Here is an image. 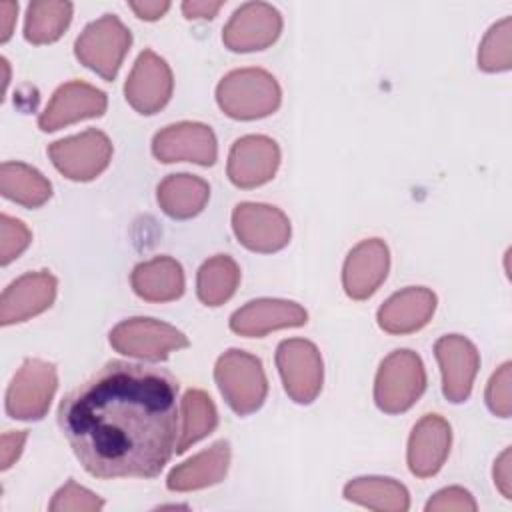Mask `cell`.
<instances>
[{"instance_id": "obj_1", "label": "cell", "mask_w": 512, "mask_h": 512, "mask_svg": "<svg viewBox=\"0 0 512 512\" xmlns=\"http://www.w3.org/2000/svg\"><path fill=\"white\" fill-rule=\"evenodd\" d=\"M178 382L162 368L112 360L64 396L58 424L98 478H154L176 452Z\"/></svg>"}, {"instance_id": "obj_2", "label": "cell", "mask_w": 512, "mask_h": 512, "mask_svg": "<svg viewBox=\"0 0 512 512\" xmlns=\"http://www.w3.org/2000/svg\"><path fill=\"white\" fill-rule=\"evenodd\" d=\"M280 86L262 68H240L226 74L218 88V106L236 120H256L272 114L280 106Z\"/></svg>"}, {"instance_id": "obj_3", "label": "cell", "mask_w": 512, "mask_h": 512, "mask_svg": "<svg viewBox=\"0 0 512 512\" xmlns=\"http://www.w3.org/2000/svg\"><path fill=\"white\" fill-rule=\"evenodd\" d=\"M214 378L228 406L240 416L256 412L266 400L268 382L262 362L244 350L224 352L216 362Z\"/></svg>"}, {"instance_id": "obj_4", "label": "cell", "mask_w": 512, "mask_h": 512, "mask_svg": "<svg viewBox=\"0 0 512 512\" xmlns=\"http://www.w3.org/2000/svg\"><path fill=\"white\" fill-rule=\"evenodd\" d=\"M426 388V370L412 350H394L378 368L374 384L376 406L386 414L406 412Z\"/></svg>"}, {"instance_id": "obj_5", "label": "cell", "mask_w": 512, "mask_h": 512, "mask_svg": "<svg viewBox=\"0 0 512 512\" xmlns=\"http://www.w3.org/2000/svg\"><path fill=\"white\" fill-rule=\"evenodd\" d=\"M130 42V30L114 14H106L84 28L76 40L74 52L84 66L104 80H114Z\"/></svg>"}, {"instance_id": "obj_6", "label": "cell", "mask_w": 512, "mask_h": 512, "mask_svg": "<svg viewBox=\"0 0 512 512\" xmlns=\"http://www.w3.org/2000/svg\"><path fill=\"white\" fill-rule=\"evenodd\" d=\"M110 344L116 352L126 356L164 360L170 352L186 348L188 338L166 322L154 318H130L112 328Z\"/></svg>"}, {"instance_id": "obj_7", "label": "cell", "mask_w": 512, "mask_h": 512, "mask_svg": "<svg viewBox=\"0 0 512 512\" xmlns=\"http://www.w3.org/2000/svg\"><path fill=\"white\" fill-rule=\"evenodd\" d=\"M56 386L54 364L28 358L6 390V412L18 420H40L50 408Z\"/></svg>"}, {"instance_id": "obj_8", "label": "cell", "mask_w": 512, "mask_h": 512, "mask_svg": "<svg viewBox=\"0 0 512 512\" xmlns=\"http://www.w3.org/2000/svg\"><path fill=\"white\" fill-rule=\"evenodd\" d=\"M276 366L284 390L298 404H310L322 388V358L318 348L302 338L282 340L276 348Z\"/></svg>"}, {"instance_id": "obj_9", "label": "cell", "mask_w": 512, "mask_h": 512, "mask_svg": "<svg viewBox=\"0 0 512 512\" xmlns=\"http://www.w3.org/2000/svg\"><path fill=\"white\" fill-rule=\"evenodd\" d=\"M54 166L70 180L86 182L96 178L112 158V144L100 130L62 138L48 146Z\"/></svg>"}, {"instance_id": "obj_10", "label": "cell", "mask_w": 512, "mask_h": 512, "mask_svg": "<svg viewBox=\"0 0 512 512\" xmlns=\"http://www.w3.org/2000/svg\"><path fill=\"white\" fill-rule=\"evenodd\" d=\"M232 228L238 242L252 252H276L290 240V222L286 214L268 204H238L232 212Z\"/></svg>"}, {"instance_id": "obj_11", "label": "cell", "mask_w": 512, "mask_h": 512, "mask_svg": "<svg viewBox=\"0 0 512 512\" xmlns=\"http://www.w3.org/2000/svg\"><path fill=\"white\" fill-rule=\"evenodd\" d=\"M282 30L280 12L266 2L242 4L224 26L222 40L234 52L268 48Z\"/></svg>"}, {"instance_id": "obj_12", "label": "cell", "mask_w": 512, "mask_h": 512, "mask_svg": "<svg viewBox=\"0 0 512 512\" xmlns=\"http://www.w3.org/2000/svg\"><path fill=\"white\" fill-rule=\"evenodd\" d=\"M152 152L160 162H196L210 166L218 148L214 132L200 122H178L160 130L152 140Z\"/></svg>"}, {"instance_id": "obj_13", "label": "cell", "mask_w": 512, "mask_h": 512, "mask_svg": "<svg viewBox=\"0 0 512 512\" xmlns=\"http://www.w3.org/2000/svg\"><path fill=\"white\" fill-rule=\"evenodd\" d=\"M172 84L170 66L152 50H144L134 62L124 94L136 112L154 114L170 100Z\"/></svg>"}, {"instance_id": "obj_14", "label": "cell", "mask_w": 512, "mask_h": 512, "mask_svg": "<svg viewBox=\"0 0 512 512\" xmlns=\"http://www.w3.org/2000/svg\"><path fill=\"white\" fill-rule=\"evenodd\" d=\"M280 164L278 144L260 134L238 138L228 154V178L238 188H256L268 182Z\"/></svg>"}, {"instance_id": "obj_15", "label": "cell", "mask_w": 512, "mask_h": 512, "mask_svg": "<svg viewBox=\"0 0 512 512\" xmlns=\"http://www.w3.org/2000/svg\"><path fill=\"white\" fill-rule=\"evenodd\" d=\"M434 354L442 370V392L450 402H464L470 396L474 376L480 366L476 346L458 334L442 336L434 344Z\"/></svg>"}, {"instance_id": "obj_16", "label": "cell", "mask_w": 512, "mask_h": 512, "mask_svg": "<svg viewBox=\"0 0 512 512\" xmlns=\"http://www.w3.org/2000/svg\"><path fill=\"white\" fill-rule=\"evenodd\" d=\"M390 266L388 246L378 240H362L346 256L342 270V284L350 298L364 300L376 292L384 282Z\"/></svg>"}, {"instance_id": "obj_17", "label": "cell", "mask_w": 512, "mask_h": 512, "mask_svg": "<svg viewBox=\"0 0 512 512\" xmlns=\"http://www.w3.org/2000/svg\"><path fill=\"white\" fill-rule=\"evenodd\" d=\"M106 110V94L86 82H68L60 86L44 112L38 118V126L44 132L58 130L82 118L100 116Z\"/></svg>"}, {"instance_id": "obj_18", "label": "cell", "mask_w": 512, "mask_h": 512, "mask_svg": "<svg viewBox=\"0 0 512 512\" xmlns=\"http://www.w3.org/2000/svg\"><path fill=\"white\" fill-rule=\"evenodd\" d=\"M56 298V278L42 270L30 272L14 280L0 300V322L14 324L24 322L44 312Z\"/></svg>"}, {"instance_id": "obj_19", "label": "cell", "mask_w": 512, "mask_h": 512, "mask_svg": "<svg viewBox=\"0 0 512 512\" xmlns=\"http://www.w3.org/2000/svg\"><path fill=\"white\" fill-rule=\"evenodd\" d=\"M452 442L450 424L438 414H426L408 440V468L418 478L434 476L448 458Z\"/></svg>"}, {"instance_id": "obj_20", "label": "cell", "mask_w": 512, "mask_h": 512, "mask_svg": "<svg viewBox=\"0 0 512 512\" xmlns=\"http://www.w3.org/2000/svg\"><path fill=\"white\" fill-rule=\"evenodd\" d=\"M306 318H308L306 310L296 302L260 298L236 310L230 318V328L240 336L260 338L270 330L302 326L306 324Z\"/></svg>"}, {"instance_id": "obj_21", "label": "cell", "mask_w": 512, "mask_h": 512, "mask_svg": "<svg viewBox=\"0 0 512 512\" xmlns=\"http://www.w3.org/2000/svg\"><path fill=\"white\" fill-rule=\"evenodd\" d=\"M436 308V296L422 286H410L392 294L378 310V324L390 334H410L428 324Z\"/></svg>"}, {"instance_id": "obj_22", "label": "cell", "mask_w": 512, "mask_h": 512, "mask_svg": "<svg viewBox=\"0 0 512 512\" xmlns=\"http://www.w3.org/2000/svg\"><path fill=\"white\" fill-rule=\"evenodd\" d=\"M134 292L148 302H170L184 292L182 266L170 256L140 262L130 276Z\"/></svg>"}, {"instance_id": "obj_23", "label": "cell", "mask_w": 512, "mask_h": 512, "mask_svg": "<svg viewBox=\"0 0 512 512\" xmlns=\"http://www.w3.org/2000/svg\"><path fill=\"white\" fill-rule=\"evenodd\" d=\"M228 464H230L228 442L224 440L214 442L208 450L176 466L168 476V488L176 492H188V490H198V488L216 484L226 476Z\"/></svg>"}, {"instance_id": "obj_24", "label": "cell", "mask_w": 512, "mask_h": 512, "mask_svg": "<svg viewBox=\"0 0 512 512\" xmlns=\"http://www.w3.org/2000/svg\"><path fill=\"white\" fill-rule=\"evenodd\" d=\"M210 186L192 174H170L158 184L160 208L178 220L192 218L206 206Z\"/></svg>"}, {"instance_id": "obj_25", "label": "cell", "mask_w": 512, "mask_h": 512, "mask_svg": "<svg viewBox=\"0 0 512 512\" xmlns=\"http://www.w3.org/2000/svg\"><path fill=\"white\" fill-rule=\"evenodd\" d=\"M0 192L16 204L38 208L50 198L52 186L36 168L22 162H4L0 168Z\"/></svg>"}, {"instance_id": "obj_26", "label": "cell", "mask_w": 512, "mask_h": 512, "mask_svg": "<svg viewBox=\"0 0 512 512\" xmlns=\"http://www.w3.org/2000/svg\"><path fill=\"white\" fill-rule=\"evenodd\" d=\"M344 496L372 510L404 512L410 506L408 490L392 478H356L346 484Z\"/></svg>"}, {"instance_id": "obj_27", "label": "cell", "mask_w": 512, "mask_h": 512, "mask_svg": "<svg viewBox=\"0 0 512 512\" xmlns=\"http://www.w3.org/2000/svg\"><path fill=\"white\" fill-rule=\"evenodd\" d=\"M238 282V264L230 256L218 254L200 266L196 278V292L206 306H220L236 292Z\"/></svg>"}, {"instance_id": "obj_28", "label": "cell", "mask_w": 512, "mask_h": 512, "mask_svg": "<svg viewBox=\"0 0 512 512\" xmlns=\"http://www.w3.org/2000/svg\"><path fill=\"white\" fill-rule=\"evenodd\" d=\"M72 18L70 2L36 0L28 6L24 36L32 44H48L62 36Z\"/></svg>"}, {"instance_id": "obj_29", "label": "cell", "mask_w": 512, "mask_h": 512, "mask_svg": "<svg viewBox=\"0 0 512 512\" xmlns=\"http://www.w3.org/2000/svg\"><path fill=\"white\" fill-rule=\"evenodd\" d=\"M182 420L184 424L176 442V454L186 452L188 446L216 428L218 414L210 396L202 390H188L182 398Z\"/></svg>"}, {"instance_id": "obj_30", "label": "cell", "mask_w": 512, "mask_h": 512, "mask_svg": "<svg viewBox=\"0 0 512 512\" xmlns=\"http://www.w3.org/2000/svg\"><path fill=\"white\" fill-rule=\"evenodd\" d=\"M510 26L512 20L506 16L496 22L484 36L478 50V66L486 72L508 70L512 64V48H510Z\"/></svg>"}, {"instance_id": "obj_31", "label": "cell", "mask_w": 512, "mask_h": 512, "mask_svg": "<svg viewBox=\"0 0 512 512\" xmlns=\"http://www.w3.org/2000/svg\"><path fill=\"white\" fill-rule=\"evenodd\" d=\"M102 506L104 502L96 494L78 486L74 480L66 482L50 502L52 512H94Z\"/></svg>"}, {"instance_id": "obj_32", "label": "cell", "mask_w": 512, "mask_h": 512, "mask_svg": "<svg viewBox=\"0 0 512 512\" xmlns=\"http://www.w3.org/2000/svg\"><path fill=\"white\" fill-rule=\"evenodd\" d=\"M32 234L24 222L2 214L0 216V262L8 264L18 258L30 244Z\"/></svg>"}, {"instance_id": "obj_33", "label": "cell", "mask_w": 512, "mask_h": 512, "mask_svg": "<svg viewBox=\"0 0 512 512\" xmlns=\"http://www.w3.org/2000/svg\"><path fill=\"white\" fill-rule=\"evenodd\" d=\"M510 380H512V364L504 362L490 378L486 386V404L488 408L502 418H508L512 412L510 400Z\"/></svg>"}, {"instance_id": "obj_34", "label": "cell", "mask_w": 512, "mask_h": 512, "mask_svg": "<svg viewBox=\"0 0 512 512\" xmlns=\"http://www.w3.org/2000/svg\"><path fill=\"white\" fill-rule=\"evenodd\" d=\"M426 510L438 512V510H458V512H474L476 502L470 496L468 490L460 486H450L432 496V500L426 504Z\"/></svg>"}, {"instance_id": "obj_35", "label": "cell", "mask_w": 512, "mask_h": 512, "mask_svg": "<svg viewBox=\"0 0 512 512\" xmlns=\"http://www.w3.org/2000/svg\"><path fill=\"white\" fill-rule=\"evenodd\" d=\"M26 436H28L26 430L2 434V440H0V468L2 470L10 468L14 464V460L20 456Z\"/></svg>"}, {"instance_id": "obj_36", "label": "cell", "mask_w": 512, "mask_h": 512, "mask_svg": "<svg viewBox=\"0 0 512 512\" xmlns=\"http://www.w3.org/2000/svg\"><path fill=\"white\" fill-rule=\"evenodd\" d=\"M494 484L504 494V498H512V474H510V448H506L494 466Z\"/></svg>"}, {"instance_id": "obj_37", "label": "cell", "mask_w": 512, "mask_h": 512, "mask_svg": "<svg viewBox=\"0 0 512 512\" xmlns=\"http://www.w3.org/2000/svg\"><path fill=\"white\" fill-rule=\"evenodd\" d=\"M222 8V2L212 0H186L182 12L186 18H212Z\"/></svg>"}, {"instance_id": "obj_38", "label": "cell", "mask_w": 512, "mask_h": 512, "mask_svg": "<svg viewBox=\"0 0 512 512\" xmlns=\"http://www.w3.org/2000/svg\"><path fill=\"white\" fill-rule=\"evenodd\" d=\"M130 8L136 12L138 18L142 20H158L168 8L170 2L166 0H144V2H130Z\"/></svg>"}, {"instance_id": "obj_39", "label": "cell", "mask_w": 512, "mask_h": 512, "mask_svg": "<svg viewBox=\"0 0 512 512\" xmlns=\"http://www.w3.org/2000/svg\"><path fill=\"white\" fill-rule=\"evenodd\" d=\"M16 12H18V4L14 2H0V40L6 42L12 34L14 22H16Z\"/></svg>"}]
</instances>
